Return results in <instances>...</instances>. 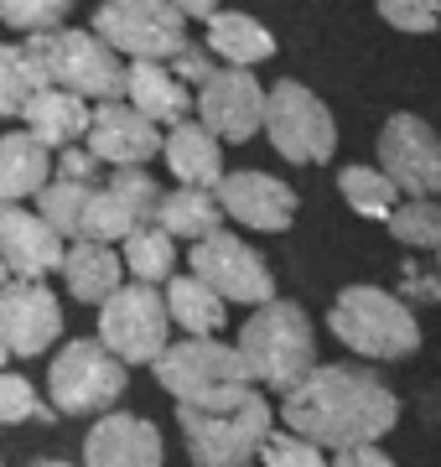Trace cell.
Masks as SVG:
<instances>
[{"label": "cell", "instance_id": "36", "mask_svg": "<svg viewBox=\"0 0 441 467\" xmlns=\"http://www.w3.org/2000/svg\"><path fill=\"white\" fill-rule=\"evenodd\" d=\"M379 16L390 21L395 32H436L441 26V0H379Z\"/></svg>", "mask_w": 441, "mask_h": 467}, {"label": "cell", "instance_id": "1", "mask_svg": "<svg viewBox=\"0 0 441 467\" xmlns=\"http://www.w3.org/2000/svg\"><path fill=\"white\" fill-rule=\"evenodd\" d=\"M281 426L323 451L379 447L400 426V395L374 379V368L317 364L281 395Z\"/></svg>", "mask_w": 441, "mask_h": 467}, {"label": "cell", "instance_id": "37", "mask_svg": "<svg viewBox=\"0 0 441 467\" xmlns=\"http://www.w3.org/2000/svg\"><path fill=\"white\" fill-rule=\"evenodd\" d=\"M213 67H219V63H213V52L198 47V42H182V47L167 57V73H171V78H177L182 88H198L208 73H213Z\"/></svg>", "mask_w": 441, "mask_h": 467}, {"label": "cell", "instance_id": "25", "mask_svg": "<svg viewBox=\"0 0 441 467\" xmlns=\"http://www.w3.org/2000/svg\"><path fill=\"white\" fill-rule=\"evenodd\" d=\"M156 229H167L171 239L198 244V239H208V234L223 229V208H219L213 192H203V187H171V192H161Z\"/></svg>", "mask_w": 441, "mask_h": 467}, {"label": "cell", "instance_id": "27", "mask_svg": "<svg viewBox=\"0 0 441 467\" xmlns=\"http://www.w3.org/2000/svg\"><path fill=\"white\" fill-rule=\"evenodd\" d=\"M119 265L140 285H167L177 275V239L167 229H156V223H136L119 239Z\"/></svg>", "mask_w": 441, "mask_h": 467}, {"label": "cell", "instance_id": "22", "mask_svg": "<svg viewBox=\"0 0 441 467\" xmlns=\"http://www.w3.org/2000/svg\"><path fill=\"white\" fill-rule=\"evenodd\" d=\"M208 52L223 57V67H250L255 73L260 63L275 57V36L271 26H260L244 11H213L208 16Z\"/></svg>", "mask_w": 441, "mask_h": 467}, {"label": "cell", "instance_id": "35", "mask_svg": "<svg viewBox=\"0 0 441 467\" xmlns=\"http://www.w3.org/2000/svg\"><path fill=\"white\" fill-rule=\"evenodd\" d=\"M255 467H333V457H327L323 447H312L306 436H296V431H271L265 441H260V451H255Z\"/></svg>", "mask_w": 441, "mask_h": 467}, {"label": "cell", "instance_id": "33", "mask_svg": "<svg viewBox=\"0 0 441 467\" xmlns=\"http://www.w3.org/2000/svg\"><path fill=\"white\" fill-rule=\"evenodd\" d=\"M68 11H73V0H0V26H11L21 36L57 32Z\"/></svg>", "mask_w": 441, "mask_h": 467}, {"label": "cell", "instance_id": "23", "mask_svg": "<svg viewBox=\"0 0 441 467\" xmlns=\"http://www.w3.org/2000/svg\"><path fill=\"white\" fill-rule=\"evenodd\" d=\"M63 285H68L73 301H94L99 306L119 281H125V265H119L115 244H94V239H73L63 250Z\"/></svg>", "mask_w": 441, "mask_h": 467}, {"label": "cell", "instance_id": "28", "mask_svg": "<svg viewBox=\"0 0 441 467\" xmlns=\"http://www.w3.org/2000/svg\"><path fill=\"white\" fill-rule=\"evenodd\" d=\"M338 192L358 218H390L395 202H400V192H395L390 177H385L379 167H364V161H354V167L338 171Z\"/></svg>", "mask_w": 441, "mask_h": 467}, {"label": "cell", "instance_id": "13", "mask_svg": "<svg viewBox=\"0 0 441 467\" xmlns=\"http://www.w3.org/2000/svg\"><path fill=\"white\" fill-rule=\"evenodd\" d=\"M192 104H198V125L229 146L260 135V119H265V88L250 67H213L198 84Z\"/></svg>", "mask_w": 441, "mask_h": 467}, {"label": "cell", "instance_id": "29", "mask_svg": "<svg viewBox=\"0 0 441 467\" xmlns=\"http://www.w3.org/2000/svg\"><path fill=\"white\" fill-rule=\"evenodd\" d=\"M385 223H390V234L405 250H436L441 244V202L436 198H400Z\"/></svg>", "mask_w": 441, "mask_h": 467}, {"label": "cell", "instance_id": "2", "mask_svg": "<svg viewBox=\"0 0 441 467\" xmlns=\"http://www.w3.org/2000/svg\"><path fill=\"white\" fill-rule=\"evenodd\" d=\"M234 348L244 358V368H250V379L286 395L291 384L317 368V327L306 317V306L275 296L244 317Z\"/></svg>", "mask_w": 441, "mask_h": 467}, {"label": "cell", "instance_id": "42", "mask_svg": "<svg viewBox=\"0 0 441 467\" xmlns=\"http://www.w3.org/2000/svg\"><path fill=\"white\" fill-rule=\"evenodd\" d=\"M171 11H182V16H198V21H208L213 11H219V0H167Z\"/></svg>", "mask_w": 441, "mask_h": 467}, {"label": "cell", "instance_id": "38", "mask_svg": "<svg viewBox=\"0 0 441 467\" xmlns=\"http://www.w3.org/2000/svg\"><path fill=\"white\" fill-rule=\"evenodd\" d=\"M52 177L57 182H78V187H99V161L88 156V146H63L57 161H52Z\"/></svg>", "mask_w": 441, "mask_h": 467}, {"label": "cell", "instance_id": "9", "mask_svg": "<svg viewBox=\"0 0 441 467\" xmlns=\"http://www.w3.org/2000/svg\"><path fill=\"white\" fill-rule=\"evenodd\" d=\"M88 32L115 57L125 52L130 63H167L187 42V16L171 11L167 0H104Z\"/></svg>", "mask_w": 441, "mask_h": 467}, {"label": "cell", "instance_id": "30", "mask_svg": "<svg viewBox=\"0 0 441 467\" xmlns=\"http://www.w3.org/2000/svg\"><path fill=\"white\" fill-rule=\"evenodd\" d=\"M104 192H115V202L136 223H156V208H161V182H156L146 167H115V177L104 182Z\"/></svg>", "mask_w": 441, "mask_h": 467}, {"label": "cell", "instance_id": "6", "mask_svg": "<svg viewBox=\"0 0 441 467\" xmlns=\"http://www.w3.org/2000/svg\"><path fill=\"white\" fill-rule=\"evenodd\" d=\"M125 384H130V368L99 337H73L52 353L47 395L57 416H104L125 395Z\"/></svg>", "mask_w": 441, "mask_h": 467}, {"label": "cell", "instance_id": "3", "mask_svg": "<svg viewBox=\"0 0 441 467\" xmlns=\"http://www.w3.org/2000/svg\"><path fill=\"white\" fill-rule=\"evenodd\" d=\"M327 327L343 348L374 364H400L410 353H421V322L395 291L379 285H343L327 306Z\"/></svg>", "mask_w": 441, "mask_h": 467}, {"label": "cell", "instance_id": "43", "mask_svg": "<svg viewBox=\"0 0 441 467\" xmlns=\"http://www.w3.org/2000/svg\"><path fill=\"white\" fill-rule=\"evenodd\" d=\"M32 467H73V462H63V457H36Z\"/></svg>", "mask_w": 441, "mask_h": 467}, {"label": "cell", "instance_id": "40", "mask_svg": "<svg viewBox=\"0 0 441 467\" xmlns=\"http://www.w3.org/2000/svg\"><path fill=\"white\" fill-rule=\"evenodd\" d=\"M333 467H400V462L379 447H348V451H333Z\"/></svg>", "mask_w": 441, "mask_h": 467}, {"label": "cell", "instance_id": "17", "mask_svg": "<svg viewBox=\"0 0 441 467\" xmlns=\"http://www.w3.org/2000/svg\"><path fill=\"white\" fill-rule=\"evenodd\" d=\"M63 239L47 229V218L32 213L26 202H0V265L11 281H47L63 265Z\"/></svg>", "mask_w": 441, "mask_h": 467}, {"label": "cell", "instance_id": "15", "mask_svg": "<svg viewBox=\"0 0 441 467\" xmlns=\"http://www.w3.org/2000/svg\"><path fill=\"white\" fill-rule=\"evenodd\" d=\"M213 198H219L223 218H234V223H244V229H255V234H286L296 223V208H302L291 182H281L271 171H250V167L223 171Z\"/></svg>", "mask_w": 441, "mask_h": 467}, {"label": "cell", "instance_id": "39", "mask_svg": "<svg viewBox=\"0 0 441 467\" xmlns=\"http://www.w3.org/2000/svg\"><path fill=\"white\" fill-rule=\"evenodd\" d=\"M395 296L405 301H441V275L436 270H421V265H405L400 270V291H395Z\"/></svg>", "mask_w": 441, "mask_h": 467}, {"label": "cell", "instance_id": "24", "mask_svg": "<svg viewBox=\"0 0 441 467\" xmlns=\"http://www.w3.org/2000/svg\"><path fill=\"white\" fill-rule=\"evenodd\" d=\"M52 182V150L26 130L0 135V202H26Z\"/></svg>", "mask_w": 441, "mask_h": 467}, {"label": "cell", "instance_id": "41", "mask_svg": "<svg viewBox=\"0 0 441 467\" xmlns=\"http://www.w3.org/2000/svg\"><path fill=\"white\" fill-rule=\"evenodd\" d=\"M21 104H26V88H21V78L11 73V67L0 63V119L21 115Z\"/></svg>", "mask_w": 441, "mask_h": 467}, {"label": "cell", "instance_id": "47", "mask_svg": "<svg viewBox=\"0 0 441 467\" xmlns=\"http://www.w3.org/2000/svg\"><path fill=\"white\" fill-rule=\"evenodd\" d=\"M250 467H255V462H250Z\"/></svg>", "mask_w": 441, "mask_h": 467}, {"label": "cell", "instance_id": "7", "mask_svg": "<svg viewBox=\"0 0 441 467\" xmlns=\"http://www.w3.org/2000/svg\"><path fill=\"white\" fill-rule=\"evenodd\" d=\"M260 130L271 135V146L286 156L291 167H323L338 150V119L317 94L296 78H281L275 88H265V119Z\"/></svg>", "mask_w": 441, "mask_h": 467}, {"label": "cell", "instance_id": "26", "mask_svg": "<svg viewBox=\"0 0 441 467\" xmlns=\"http://www.w3.org/2000/svg\"><path fill=\"white\" fill-rule=\"evenodd\" d=\"M161 301H167L171 327H182L187 337H219L223 317H229V306H223L198 275H171L167 291H161Z\"/></svg>", "mask_w": 441, "mask_h": 467}, {"label": "cell", "instance_id": "5", "mask_svg": "<svg viewBox=\"0 0 441 467\" xmlns=\"http://www.w3.org/2000/svg\"><path fill=\"white\" fill-rule=\"evenodd\" d=\"M177 426L192 467H250L260 441L275 431V410L260 389H250L239 405H223V410L177 405Z\"/></svg>", "mask_w": 441, "mask_h": 467}, {"label": "cell", "instance_id": "32", "mask_svg": "<svg viewBox=\"0 0 441 467\" xmlns=\"http://www.w3.org/2000/svg\"><path fill=\"white\" fill-rule=\"evenodd\" d=\"M130 229H136V218L115 202V192L94 187V192H88V202H84V218H78V239H94V244H119Z\"/></svg>", "mask_w": 441, "mask_h": 467}, {"label": "cell", "instance_id": "21", "mask_svg": "<svg viewBox=\"0 0 441 467\" xmlns=\"http://www.w3.org/2000/svg\"><path fill=\"white\" fill-rule=\"evenodd\" d=\"M125 104L140 109L156 130H161V125L171 130V125H182L187 109H192V88L177 84L167 73V63H130L125 67Z\"/></svg>", "mask_w": 441, "mask_h": 467}, {"label": "cell", "instance_id": "11", "mask_svg": "<svg viewBox=\"0 0 441 467\" xmlns=\"http://www.w3.org/2000/svg\"><path fill=\"white\" fill-rule=\"evenodd\" d=\"M187 275H198L223 306L239 301V306L255 312V306L275 301V275H271V265H265V254L250 250V244L229 229L208 234V239H198V244L187 250Z\"/></svg>", "mask_w": 441, "mask_h": 467}, {"label": "cell", "instance_id": "12", "mask_svg": "<svg viewBox=\"0 0 441 467\" xmlns=\"http://www.w3.org/2000/svg\"><path fill=\"white\" fill-rule=\"evenodd\" d=\"M379 171L395 182L400 198H441V135L431 130V119L410 115V109L385 119Z\"/></svg>", "mask_w": 441, "mask_h": 467}, {"label": "cell", "instance_id": "20", "mask_svg": "<svg viewBox=\"0 0 441 467\" xmlns=\"http://www.w3.org/2000/svg\"><path fill=\"white\" fill-rule=\"evenodd\" d=\"M161 156H167L171 177H177L182 187H203V192H213L219 177H223V140H213L198 119L171 125V130L161 135Z\"/></svg>", "mask_w": 441, "mask_h": 467}, {"label": "cell", "instance_id": "31", "mask_svg": "<svg viewBox=\"0 0 441 467\" xmlns=\"http://www.w3.org/2000/svg\"><path fill=\"white\" fill-rule=\"evenodd\" d=\"M94 187H78V182H57L52 177L42 192H36V213L47 218V229L57 239H78V218H84V202Z\"/></svg>", "mask_w": 441, "mask_h": 467}, {"label": "cell", "instance_id": "45", "mask_svg": "<svg viewBox=\"0 0 441 467\" xmlns=\"http://www.w3.org/2000/svg\"><path fill=\"white\" fill-rule=\"evenodd\" d=\"M5 358H11V348H5V343H0V368H5Z\"/></svg>", "mask_w": 441, "mask_h": 467}, {"label": "cell", "instance_id": "4", "mask_svg": "<svg viewBox=\"0 0 441 467\" xmlns=\"http://www.w3.org/2000/svg\"><path fill=\"white\" fill-rule=\"evenodd\" d=\"M156 384L167 389L177 405H198V410H223V405H239L255 379L239 358L234 343H219V337H182V343H167L156 353Z\"/></svg>", "mask_w": 441, "mask_h": 467}, {"label": "cell", "instance_id": "46", "mask_svg": "<svg viewBox=\"0 0 441 467\" xmlns=\"http://www.w3.org/2000/svg\"><path fill=\"white\" fill-rule=\"evenodd\" d=\"M5 281H11V270H5V265H0V285H5Z\"/></svg>", "mask_w": 441, "mask_h": 467}, {"label": "cell", "instance_id": "44", "mask_svg": "<svg viewBox=\"0 0 441 467\" xmlns=\"http://www.w3.org/2000/svg\"><path fill=\"white\" fill-rule=\"evenodd\" d=\"M431 254H436V260H431V265H436V275H441V244H436V250H431Z\"/></svg>", "mask_w": 441, "mask_h": 467}, {"label": "cell", "instance_id": "16", "mask_svg": "<svg viewBox=\"0 0 441 467\" xmlns=\"http://www.w3.org/2000/svg\"><path fill=\"white\" fill-rule=\"evenodd\" d=\"M84 146L99 167H146L156 150H161V130L140 109H130L125 99H109V104H94L88 109Z\"/></svg>", "mask_w": 441, "mask_h": 467}, {"label": "cell", "instance_id": "8", "mask_svg": "<svg viewBox=\"0 0 441 467\" xmlns=\"http://www.w3.org/2000/svg\"><path fill=\"white\" fill-rule=\"evenodd\" d=\"M94 337H99L125 368L156 364V353L171 343V317H167L161 291H156V285H140V281H119L115 291L99 301V333Z\"/></svg>", "mask_w": 441, "mask_h": 467}, {"label": "cell", "instance_id": "18", "mask_svg": "<svg viewBox=\"0 0 441 467\" xmlns=\"http://www.w3.org/2000/svg\"><path fill=\"white\" fill-rule=\"evenodd\" d=\"M161 431L130 410H104L84 436V467H161Z\"/></svg>", "mask_w": 441, "mask_h": 467}, {"label": "cell", "instance_id": "34", "mask_svg": "<svg viewBox=\"0 0 441 467\" xmlns=\"http://www.w3.org/2000/svg\"><path fill=\"white\" fill-rule=\"evenodd\" d=\"M21 420H57V410L52 405L36 400V384L21 379V374H11V368H0V426H21Z\"/></svg>", "mask_w": 441, "mask_h": 467}, {"label": "cell", "instance_id": "19", "mask_svg": "<svg viewBox=\"0 0 441 467\" xmlns=\"http://www.w3.org/2000/svg\"><path fill=\"white\" fill-rule=\"evenodd\" d=\"M21 119H26V135L47 150L84 146V135H88V104L63 94V88H36V94H26Z\"/></svg>", "mask_w": 441, "mask_h": 467}, {"label": "cell", "instance_id": "10", "mask_svg": "<svg viewBox=\"0 0 441 467\" xmlns=\"http://www.w3.org/2000/svg\"><path fill=\"white\" fill-rule=\"evenodd\" d=\"M42 42V57H47V78L52 88H63L73 99H125V63L104 47L94 32H73V26H57V32H36Z\"/></svg>", "mask_w": 441, "mask_h": 467}, {"label": "cell", "instance_id": "48", "mask_svg": "<svg viewBox=\"0 0 441 467\" xmlns=\"http://www.w3.org/2000/svg\"><path fill=\"white\" fill-rule=\"evenodd\" d=\"M436 202H441V198H436Z\"/></svg>", "mask_w": 441, "mask_h": 467}, {"label": "cell", "instance_id": "14", "mask_svg": "<svg viewBox=\"0 0 441 467\" xmlns=\"http://www.w3.org/2000/svg\"><path fill=\"white\" fill-rule=\"evenodd\" d=\"M63 337V301L47 281H5L0 285V343L16 358H42Z\"/></svg>", "mask_w": 441, "mask_h": 467}]
</instances>
